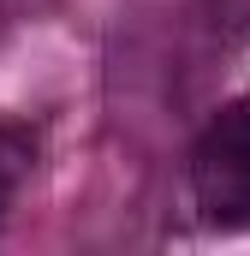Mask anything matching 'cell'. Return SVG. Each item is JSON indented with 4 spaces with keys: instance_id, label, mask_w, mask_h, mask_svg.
I'll return each instance as SVG.
<instances>
[{
    "instance_id": "2",
    "label": "cell",
    "mask_w": 250,
    "mask_h": 256,
    "mask_svg": "<svg viewBox=\"0 0 250 256\" xmlns=\"http://www.w3.org/2000/svg\"><path fill=\"white\" fill-rule=\"evenodd\" d=\"M30 161H36V131L0 120V202L12 196V185H18L24 173H30Z\"/></svg>"
},
{
    "instance_id": "1",
    "label": "cell",
    "mask_w": 250,
    "mask_h": 256,
    "mask_svg": "<svg viewBox=\"0 0 250 256\" xmlns=\"http://www.w3.org/2000/svg\"><path fill=\"white\" fill-rule=\"evenodd\" d=\"M190 185L214 226H250V96L220 108L196 137Z\"/></svg>"
}]
</instances>
